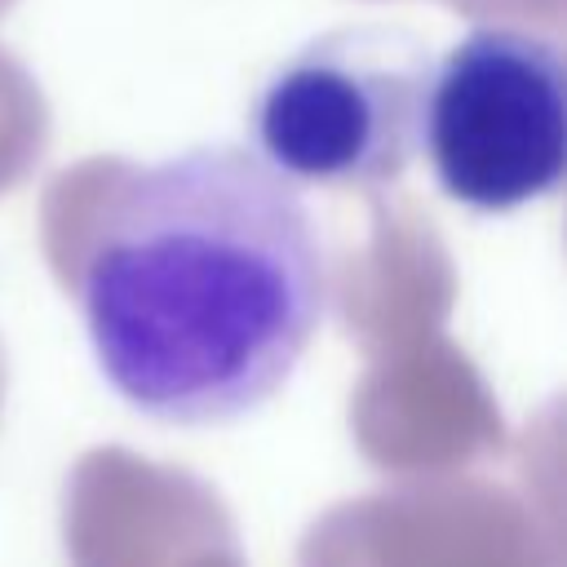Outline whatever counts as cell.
I'll return each mask as SVG.
<instances>
[{"label": "cell", "instance_id": "cell-1", "mask_svg": "<svg viewBox=\"0 0 567 567\" xmlns=\"http://www.w3.org/2000/svg\"><path fill=\"white\" fill-rule=\"evenodd\" d=\"M75 297L93 363L133 412L226 425L292 381L328 310V257L297 182L217 142L115 177Z\"/></svg>", "mask_w": 567, "mask_h": 567}, {"label": "cell", "instance_id": "cell-2", "mask_svg": "<svg viewBox=\"0 0 567 567\" xmlns=\"http://www.w3.org/2000/svg\"><path fill=\"white\" fill-rule=\"evenodd\" d=\"M430 66V44L408 27H332L261 80L252 146L297 186H385L421 151Z\"/></svg>", "mask_w": 567, "mask_h": 567}, {"label": "cell", "instance_id": "cell-3", "mask_svg": "<svg viewBox=\"0 0 567 567\" xmlns=\"http://www.w3.org/2000/svg\"><path fill=\"white\" fill-rule=\"evenodd\" d=\"M421 151L439 190L470 213H514L567 173V71L536 27H470L430 66Z\"/></svg>", "mask_w": 567, "mask_h": 567}]
</instances>
